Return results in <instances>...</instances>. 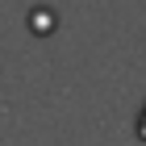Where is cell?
<instances>
[{"mask_svg": "<svg viewBox=\"0 0 146 146\" xmlns=\"http://www.w3.org/2000/svg\"><path fill=\"white\" fill-rule=\"evenodd\" d=\"M134 134L146 142V104H142V113H138V121H134Z\"/></svg>", "mask_w": 146, "mask_h": 146, "instance_id": "cell-1", "label": "cell"}]
</instances>
